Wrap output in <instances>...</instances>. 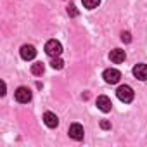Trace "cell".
Returning <instances> with one entry per match:
<instances>
[{
	"instance_id": "6da1fadb",
	"label": "cell",
	"mask_w": 147,
	"mask_h": 147,
	"mask_svg": "<svg viewBox=\"0 0 147 147\" xmlns=\"http://www.w3.org/2000/svg\"><path fill=\"white\" fill-rule=\"evenodd\" d=\"M116 95H118V99H119L121 102H125V104H128V102L133 100V90H131V87H128V85H121V87L116 90Z\"/></svg>"
},
{
	"instance_id": "7a4b0ae2",
	"label": "cell",
	"mask_w": 147,
	"mask_h": 147,
	"mask_svg": "<svg viewBox=\"0 0 147 147\" xmlns=\"http://www.w3.org/2000/svg\"><path fill=\"white\" fill-rule=\"evenodd\" d=\"M45 52H47V55H50V57H59L61 52H62V45H61L57 40H49V42L45 43Z\"/></svg>"
},
{
	"instance_id": "3957f363",
	"label": "cell",
	"mask_w": 147,
	"mask_h": 147,
	"mask_svg": "<svg viewBox=\"0 0 147 147\" xmlns=\"http://www.w3.org/2000/svg\"><path fill=\"white\" fill-rule=\"evenodd\" d=\"M31 97H33V94H31V90L28 87H19L16 90V100L21 102V104H28L31 100Z\"/></svg>"
},
{
	"instance_id": "277c9868",
	"label": "cell",
	"mask_w": 147,
	"mask_h": 147,
	"mask_svg": "<svg viewBox=\"0 0 147 147\" xmlns=\"http://www.w3.org/2000/svg\"><path fill=\"white\" fill-rule=\"evenodd\" d=\"M102 76H104V80H106L107 83L114 85V83H118V82H119V78H121V73H119L118 69H106Z\"/></svg>"
},
{
	"instance_id": "5b68a950",
	"label": "cell",
	"mask_w": 147,
	"mask_h": 147,
	"mask_svg": "<svg viewBox=\"0 0 147 147\" xmlns=\"http://www.w3.org/2000/svg\"><path fill=\"white\" fill-rule=\"evenodd\" d=\"M83 135H85V131H83V126L82 125L75 123V125L69 126V137L73 140H83Z\"/></svg>"
},
{
	"instance_id": "8992f818",
	"label": "cell",
	"mask_w": 147,
	"mask_h": 147,
	"mask_svg": "<svg viewBox=\"0 0 147 147\" xmlns=\"http://www.w3.org/2000/svg\"><path fill=\"white\" fill-rule=\"evenodd\" d=\"M97 107H99L102 113H109V111H111V107H113V102H111V99H109V97L100 95V97H97Z\"/></svg>"
},
{
	"instance_id": "52a82bcc",
	"label": "cell",
	"mask_w": 147,
	"mask_h": 147,
	"mask_svg": "<svg viewBox=\"0 0 147 147\" xmlns=\"http://www.w3.org/2000/svg\"><path fill=\"white\" fill-rule=\"evenodd\" d=\"M35 55H36V49L33 45H23L21 47V57L24 61H31V59H35Z\"/></svg>"
},
{
	"instance_id": "ba28073f",
	"label": "cell",
	"mask_w": 147,
	"mask_h": 147,
	"mask_svg": "<svg viewBox=\"0 0 147 147\" xmlns=\"http://www.w3.org/2000/svg\"><path fill=\"white\" fill-rule=\"evenodd\" d=\"M133 76L142 80V82H145L147 80V64H137L133 67Z\"/></svg>"
},
{
	"instance_id": "9c48e42d",
	"label": "cell",
	"mask_w": 147,
	"mask_h": 147,
	"mask_svg": "<svg viewBox=\"0 0 147 147\" xmlns=\"http://www.w3.org/2000/svg\"><path fill=\"white\" fill-rule=\"evenodd\" d=\"M125 50H121V49H114V50H111V54H109V59L114 62V64H121V62H125Z\"/></svg>"
},
{
	"instance_id": "30bf717a",
	"label": "cell",
	"mask_w": 147,
	"mask_h": 147,
	"mask_svg": "<svg viewBox=\"0 0 147 147\" xmlns=\"http://www.w3.org/2000/svg\"><path fill=\"white\" fill-rule=\"evenodd\" d=\"M43 123L49 126V128H55L57 125H59V118L54 114V113H50V111H47L45 114H43Z\"/></svg>"
},
{
	"instance_id": "8fae6325",
	"label": "cell",
	"mask_w": 147,
	"mask_h": 147,
	"mask_svg": "<svg viewBox=\"0 0 147 147\" xmlns=\"http://www.w3.org/2000/svg\"><path fill=\"white\" fill-rule=\"evenodd\" d=\"M43 71H45V66L42 64V62H35L33 66H31V73L35 76H40V75H43Z\"/></svg>"
},
{
	"instance_id": "7c38bea8",
	"label": "cell",
	"mask_w": 147,
	"mask_h": 147,
	"mask_svg": "<svg viewBox=\"0 0 147 147\" xmlns=\"http://www.w3.org/2000/svg\"><path fill=\"white\" fill-rule=\"evenodd\" d=\"M82 2H83V7L85 9H95L100 4V0H82Z\"/></svg>"
},
{
	"instance_id": "4fadbf2b",
	"label": "cell",
	"mask_w": 147,
	"mask_h": 147,
	"mask_svg": "<svg viewBox=\"0 0 147 147\" xmlns=\"http://www.w3.org/2000/svg\"><path fill=\"white\" fill-rule=\"evenodd\" d=\"M50 66H52L54 69H62V67H64V61L59 59V57H54L52 62H50Z\"/></svg>"
},
{
	"instance_id": "5bb4252c",
	"label": "cell",
	"mask_w": 147,
	"mask_h": 147,
	"mask_svg": "<svg viewBox=\"0 0 147 147\" xmlns=\"http://www.w3.org/2000/svg\"><path fill=\"white\" fill-rule=\"evenodd\" d=\"M67 14H69V16H73V18L78 16V11H76V7L73 5V4H69V5H67Z\"/></svg>"
},
{
	"instance_id": "9a60e30c",
	"label": "cell",
	"mask_w": 147,
	"mask_h": 147,
	"mask_svg": "<svg viewBox=\"0 0 147 147\" xmlns=\"http://www.w3.org/2000/svg\"><path fill=\"white\" fill-rule=\"evenodd\" d=\"M121 42L130 43V42H131V35H130L128 31H123V33H121Z\"/></svg>"
},
{
	"instance_id": "2e32d148",
	"label": "cell",
	"mask_w": 147,
	"mask_h": 147,
	"mask_svg": "<svg viewBox=\"0 0 147 147\" xmlns=\"http://www.w3.org/2000/svg\"><path fill=\"white\" fill-rule=\"evenodd\" d=\"M100 126H102L104 130H109V128H111V125H109L107 121H100Z\"/></svg>"
}]
</instances>
